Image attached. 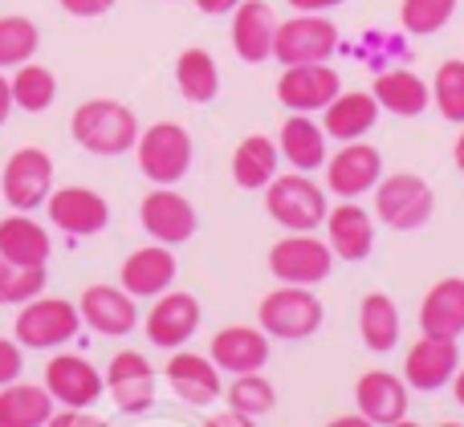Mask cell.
Returning a JSON list of instances; mask_svg holds the SVG:
<instances>
[{
  "instance_id": "cell-1",
  "label": "cell",
  "mask_w": 464,
  "mask_h": 427,
  "mask_svg": "<svg viewBox=\"0 0 464 427\" xmlns=\"http://www.w3.org/2000/svg\"><path fill=\"white\" fill-rule=\"evenodd\" d=\"M70 135L82 151L114 159V155L135 151L139 143V119L130 106L114 102V98H90L70 114Z\"/></svg>"
},
{
  "instance_id": "cell-2",
  "label": "cell",
  "mask_w": 464,
  "mask_h": 427,
  "mask_svg": "<svg viewBox=\"0 0 464 427\" xmlns=\"http://www.w3.org/2000/svg\"><path fill=\"white\" fill-rule=\"evenodd\" d=\"M265 212L285 232H318L326 224L330 204L305 171H289V176H273V184L265 187Z\"/></svg>"
},
{
  "instance_id": "cell-3",
  "label": "cell",
  "mask_w": 464,
  "mask_h": 427,
  "mask_svg": "<svg viewBox=\"0 0 464 427\" xmlns=\"http://www.w3.org/2000/svg\"><path fill=\"white\" fill-rule=\"evenodd\" d=\"M192 155H196L192 135L179 122H151L147 130H139L135 159H139V171L155 187H176L192 171Z\"/></svg>"
},
{
  "instance_id": "cell-4",
  "label": "cell",
  "mask_w": 464,
  "mask_h": 427,
  "mask_svg": "<svg viewBox=\"0 0 464 427\" xmlns=\"http://www.w3.org/2000/svg\"><path fill=\"white\" fill-rule=\"evenodd\" d=\"M436 195L424 176L416 171H395L375 184V216L395 232H416L432 220Z\"/></svg>"
},
{
  "instance_id": "cell-5",
  "label": "cell",
  "mask_w": 464,
  "mask_h": 427,
  "mask_svg": "<svg viewBox=\"0 0 464 427\" xmlns=\"http://www.w3.org/2000/svg\"><path fill=\"white\" fill-rule=\"evenodd\" d=\"M322 301L314 298L305 285H277L269 298L261 301L256 309V322L269 338H281V342H302V338H314L322 330Z\"/></svg>"
},
{
  "instance_id": "cell-6",
  "label": "cell",
  "mask_w": 464,
  "mask_h": 427,
  "mask_svg": "<svg viewBox=\"0 0 464 427\" xmlns=\"http://www.w3.org/2000/svg\"><path fill=\"white\" fill-rule=\"evenodd\" d=\"M338 49V24L326 13H297L289 21H277L273 37V57L281 65H310L330 62Z\"/></svg>"
},
{
  "instance_id": "cell-7",
  "label": "cell",
  "mask_w": 464,
  "mask_h": 427,
  "mask_svg": "<svg viewBox=\"0 0 464 427\" xmlns=\"http://www.w3.org/2000/svg\"><path fill=\"white\" fill-rule=\"evenodd\" d=\"M82 326V314L73 301L65 298H33L16 309V342L24 350H53L62 342H70Z\"/></svg>"
},
{
  "instance_id": "cell-8",
  "label": "cell",
  "mask_w": 464,
  "mask_h": 427,
  "mask_svg": "<svg viewBox=\"0 0 464 427\" xmlns=\"http://www.w3.org/2000/svg\"><path fill=\"white\" fill-rule=\"evenodd\" d=\"M0 192L13 212H33L49 200L53 192V159L41 147H21L8 155L5 176H0Z\"/></svg>"
},
{
  "instance_id": "cell-9",
  "label": "cell",
  "mask_w": 464,
  "mask_h": 427,
  "mask_svg": "<svg viewBox=\"0 0 464 427\" xmlns=\"http://www.w3.org/2000/svg\"><path fill=\"white\" fill-rule=\"evenodd\" d=\"M330 269H334V252L326 241L310 232H294L269 249V273L281 285H305L310 289V285L326 281Z\"/></svg>"
},
{
  "instance_id": "cell-10",
  "label": "cell",
  "mask_w": 464,
  "mask_h": 427,
  "mask_svg": "<svg viewBox=\"0 0 464 427\" xmlns=\"http://www.w3.org/2000/svg\"><path fill=\"white\" fill-rule=\"evenodd\" d=\"M139 224H143V232L151 236L155 244H168V249H176V244H188L196 236V208L188 195H179L176 187H155V192L143 195V204H139Z\"/></svg>"
},
{
  "instance_id": "cell-11",
  "label": "cell",
  "mask_w": 464,
  "mask_h": 427,
  "mask_svg": "<svg viewBox=\"0 0 464 427\" xmlns=\"http://www.w3.org/2000/svg\"><path fill=\"white\" fill-rule=\"evenodd\" d=\"M338 90H343V78L326 62L285 65V73L277 78V102L289 114H318L334 102Z\"/></svg>"
},
{
  "instance_id": "cell-12",
  "label": "cell",
  "mask_w": 464,
  "mask_h": 427,
  "mask_svg": "<svg viewBox=\"0 0 464 427\" xmlns=\"http://www.w3.org/2000/svg\"><path fill=\"white\" fill-rule=\"evenodd\" d=\"M379 179H383V155H379V147L362 143V138L343 143L338 155L326 159V187L338 200H359Z\"/></svg>"
},
{
  "instance_id": "cell-13",
  "label": "cell",
  "mask_w": 464,
  "mask_h": 427,
  "mask_svg": "<svg viewBox=\"0 0 464 427\" xmlns=\"http://www.w3.org/2000/svg\"><path fill=\"white\" fill-rule=\"evenodd\" d=\"M457 371H460L457 338L420 334V342H411L408 358H403V383L411 391H440V387H449Z\"/></svg>"
},
{
  "instance_id": "cell-14",
  "label": "cell",
  "mask_w": 464,
  "mask_h": 427,
  "mask_svg": "<svg viewBox=\"0 0 464 427\" xmlns=\"http://www.w3.org/2000/svg\"><path fill=\"white\" fill-rule=\"evenodd\" d=\"M106 391H111L114 407L127 415H143L155 403V366L147 363L139 350H119L106 366Z\"/></svg>"
},
{
  "instance_id": "cell-15",
  "label": "cell",
  "mask_w": 464,
  "mask_h": 427,
  "mask_svg": "<svg viewBox=\"0 0 464 427\" xmlns=\"http://www.w3.org/2000/svg\"><path fill=\"white\" fill-rule=\"evenodd\" d=\"M45 212H49V220H53V228H62V232H70V236H98L111 224V204H106L94 187H82V184L49 192Z\"/></svg>"
},
{
  "instance_id": "cell-16",
  "label": "cell",
  "mask_w": 464,
  "mask_h": 427,
  "mask_svg": "<svg viewBox=\"0 0 464 427\" xmlns=\"http://www.w3.org/2000/svg\"><path fill=\"white\" fill-rule=\"evenodd\" d=\"M78 314L90 330L106 338H122L139 326V306L122 285H86L78 298Z\"/></svg>"
},
{
  "instance_id": "cell-17",
  "label": "cell",
  "mask_w": 464,
  "mask_h": 427,
  "mask_svg": "<svg viewBox=\"0 0 464 427\" xmlns=\"http://www.w3.org/2000/svg\"><path fill=\"white\" fill-rule=\"evenodd\" d=\"M147 342L160 350H179L196 330H200V301L192 293H160V301L147 314Z\"/></svg>"
},
{
  "instance_id": "cell-18",
  "label": "cell",
  "mask_w": 464,
  "mask_h": 427,
  "mask_svg": "<svg viewBox=\"0 0 464 427\" xmlns=\"http://www.w3.org/2000/svg\"><path fill=\"white\" fill-rule=\"evenodd\" d=\"M45 391L62 407H94L106 395V379L82 355H57L45 363Z\"/></svg>"
},
{
  "instance_id": "cell-19",
  "label": "cell",
  "mask_w": 464,
  "mask_h": 427,
  "mask_svg": "<svg viewBox=\"0 0 464 427\" xmlns=\"http://www.w3.org/2000/svg\"><path fill=\"white\" fill-rule=\"evenodd\" d=\"M176 252L168 244H143L119 265V285L130 298H160L176 281Z\"/></svg>"
},
{
  "instance_id": "cell-20",
  "label": "cell",
  "mask_w": 464,
  "mask_h": 427,
  "mask_svg": "<svg viewBox=\"0 0 464 427\" xmlns=\"http://www.w3.org/2000/svg\"><path fill=\"white\" fill-rule=\"evenodd\" d=\"M408 383L392 371H367L359 383H354V403H359V415H367L375 427H392L408 415Z\"/></svg>"
},
{
  "instance_id": "cell-21",
  "label": "cell",
  "mask_w": 464,
  "mask_h": 427,
  "mask_svg": "<svg viewBox=\"0 0 464 427\" xmlns=\"http://www.w3.org/2000/svg\"><path fill=\"white\" fill-rule=\"evenodd\" d=\"M208 358L228 375H253L269 363V334L261 326H225L208 346Z\"/></svg>"
},
{
  "instance_id": "cell-22",
  "label": "cell",
  "mask_w": 464,
  "mask_h": 427,
  "mask_svg": "<svg viewBox=\"0 0 464 427\" xmlns=\"http://www.w3.org/2000/svg\"><path fill=\"white\" fill-rule=\"evenodd\" d=\"M171 391H176L184 403L192 407H208L225 395V383H220V366L204 355H192V350H176L171 363L163 366Z\"/></svg>"
},
{
  "instance_id": "cell-23",
  "label": "cell",
  "mask_w": 464,
  "mask_h": 427,
  "mask_svg": "<svg viewBox=\"0 0 464 427\" xmlns=\"http://www.w3.org/2000/svg\"><path fill=\"white\" fill-rule=\"evenodd\" d=\"M273 37H277V16L265 0H240L232 8V49L240 62L261 65L273 57Z\"/></svg>"
},
{
  "instance_id": "cell-24",
  "label": "cell",
  "mask_w": 464,
  "mask_h": 427,
  "mask_svg": "<svg viewBox=\"0 0 464 427\" xmlns=\"http://www.w3.org/2000/svg\"><path fill=\"white\" fill-rule=\"evenodd\" d=\"M326 244L330 252H334L338 261H367L371 249H375V224H371V216L359 208V204H338V208L326 212Z\"/></svg>"
},
{
  "instance_id": "cell-25",
  "label": "cell",
  "mask_w": 464,
  "mask_h": 427,
  "mask_svg": "<svg viewBox=\"0 0 464 427\" xmlns=\"http://www.w3.org/2000/svg\"><path fill=\"white\" fill-rule=\"evenodd\" d=\"M379 102L371 90H338V98L322 110V130L326 138H338V143H354L362 138L371 127L379 122Z\"/></svg>"
},
{
  "instance_id": "cell-26",
  "label": "cell",
  "mask_w": 464,
  "mask_h": 427,
  "mask_svg": "<svg viewBox=\"0 0 464 427\" xmlns=\"http://www.w3.org/2000/svg\"><path fill=\"white\" fill-rule=\"evenodd\" d=\"M277 151L281 159L289 163L294 171H318L326 167L330 151H326V130H322V122H314L310 114H289L285 122H281V135H277Z\"/></svg>"
},
{
  "instance_id": "cell-27",
  "label": "cell",
  "mask_w": 464,
  "mask_h": 427,
  "mask_svg": "<svg viewBox=\"0 0 464 427\" xmlns=\"http://www.w3.org/2000/svg\"><path fill=\"white\" fill-rule=\"evenodd\" d=\"M420 330L436 338H460L464 334V277H444L420 301Z\"/></svg>"
},
{
  "instance_id": "cell-28",
  "label": "cell",
  "mask_w": 464,
  "mask_h": 427,
  "mask_svg": "<svg viewBox=\"0 0 464 427\" xmlns=\"http://www.w3.org/2000/svg\"><path fill=\"white\" fill-rule=\"evenodd\" d=\"M379 110L395 114V119H416L432 106V86L420 78L416 70H383L371 86Z\"/></svg>"
},
{
  "instance_id": "cell-29",
  "label": "cell",
  "mask_w": 464,
  "mask_h": 427,
  "mask_svg": "<svg viewBox=\"0 0 464 427\" xmlns=\"http://www.w3.org/2000/svg\"><path fill=\"white\" fill-rule=\"evenodd\" d=\"M49 252H53V241H49V232L29 212H13V216L0 220V257L5 261L37 269L49 261Z\"/></svg>"
},
{
  "instance_id": "cell-30",
  "label": "cell",
  "mask_w": 464,
  "mask_h": 427,
  "mask_svg": "<svg viewBox=\"0 0 464 427\" xmlns=\"http://www.w3.org/2000/svg\"><path fill=\"white\" fill-rule=\"evenodd\" d=\"M277 163H281V151L269 135H248L232 151V179L245 192H265L273 184V176H277Z\"/></svg>"
},
{
  "instance_id": "cell-31",
  "label": "cell",
  "mask_w": 464,
  "mask_h": 427,
  "mask_svg": "<svg viewBox=\"0 0 464 427\" xmlns=\"http://www.w3.org/2000/svg\"><path fill=\"white\" fill-rule=\"evenodd\" d=\"M53 415V395L33 383L0 387V427H45Z\"/></svg>"
},
{
  "instance_id": "cell-32",
  "label": "cell",
  "mask_w": 464,
  "mask_h": 427,
  "mask_svg": "<svg viewBox=\"0 0 464 427\" xmlns=\"http://www.w3.org/2000/svg\"><path fill=\"white\" fill-rule=\"evenodd\" d=\"M359 334L362 346L371 355H387V350L400 346V309L387 293H367L359 306Z\"/></svg>"
},
{
  "instance_id": "cell-33",
  "label": "cell",
  "mask_w": 464,
  "mask_h": 427,
  "mask_svg": "<svg viewBox=\"0 0 464 427\" xmlns=\"http://www.w3.org/2000/svg\"><path fill=\"white\" fill-rule=\"evenodd\" d=\"M176 86H179V94H184L192 106H208L212 98L220 94L217 57H212L208 49H200V45L184 49V53H179V62H176Z\"/></svg>"
},
{
  "instance_id": "cell-34",
  "label": "cell",
  "mask_w": 464,
  "mask_h": 427,
  "mask_svg": "<svg viewBox=\"0 0 464 427\" xmlns=\"http://www.w3.org/2000/svg\"><path fill=\"white\" fill-rule=\"evenodd\" d=\"M8 86H13V106H21L24 114H45L57 98L53 70H45V65H37V62L16 65V73L8 78Z\"/></svg>"
},
{
  "instance_id": "cell-35",
  "label": "cell",
  "mask_w": 464,
  "mask_h": 427,
  "mask_svg": "<svg viewBox=\"0 0 464 427\" xmlns=\"http://www.w3.org/2000/svg\"><path fill=\"white\" fill-rule=\"evenodd\" d=\"M220 399H228L232 412L248 415V420H261V415H269L273 407H277V387H273L269 379H265L261 371L253 375H232L228 391Z\"/></svg>"
},
{
  "instance_id": "cell-36",
  "label": "cell",
  "mask_w": 464,
  "mask_h": 427,
  "mask_svg": "<svg viewBox=\"0 0 464 427\" xmlns=\"http://www.w3.org/2000/svg\"><path fill=\"white\" fill-rule=\"evenodd\" d=\"M41 45V29L29 16H0V70H16V65L33 62Z\"/></svg>"
},
{
  "instance_id": "cell-37",
  "label": "cell",
  "mask_w": 464,
  "mask_h": 427,
  "mask_svg": "<svg viewBox=\"0 0 464 427\" xmlns=\"http://www.w3.org/2000/svg\"><path fill=\"white\" fill-rule=\"evenodd\" d=\"M45 281H49L45 265L24 269V265H13V261L0 257V306H24V301L41 298Z\"/></svg>"
},
{
  "instance_id": "cell-38",
  "label": "cell",
  "mask_w": 464,
  "mask_h": 427,
  "mask_svg": "<svg viewBox=\"0 0 464 427\" xmlns=\"http://www.w3.org/2000/svg\"><path fill=\"white\" fill-rule=\"evenodd\" d=\"M432 98H436V110H440L444 122L464 127V62L460 57H449V62L436 70Z\"/></svg>"
},
{
  "instance_id": "cell-39",
  "label": "cell",
  "mask_w": 464,
  "mask_h": 427,
  "mask_svg": "<svg viewBox=\"0 0 464 427\" xmlns=\"http://www.w3.org/2000/svg\"><path fill=\"white\" fill-rule=\"evenodd\" d=\"M457 13V0H403L400 5V24L411 37H432Z\"/></svg>"
},
{
  "instance_id": "cell-40",
  "label": "cell",
  "mask_w": 464,
  "mask_h": 427,
  "mask_svg": "<svg viewBox=\"0 0 464 427\" xmlns=\"http://www.w3.org/2000/svg\"><path fill=\"white\" fill-rule=\"evenodd\" d=\"M24 371V346L16 338H0V387L16 383Z\"/></svg>"
},
{
  "instance_id": "cell-41",
  "label": "cell",
  "mask_w": 464,
  "mask_h": 427,
  "mask_svg": "<svg viewBox=\"0 0 464 427\" xmlns=\"http://www.w3.org/2000/svg\"><path fill=\"white\" fill-rule=\"evenodd\" d=\"M45 427H111L106 420H98V415H90L86 407H62V415H49Z\"/></svg>"
},
{
  "instance_id": "cell-42",
  "label": "cell",
  "mask_w": 464,
  "mask_h": 427,
  "mask_svg": "<svg viewBox=\"0 0 464 427\" xmlns=\"http://www.w3.org/2000/svg\"><path fill=\"white\" fill-rule=\"evenodd\" d=\"M57 5H62L70 16H82V21H90V16H106V13H111L114 0H57Z\"/></svg>"
},
{
  "instance_id": "cell-43",
  "label": "cell",
  "mask_w": 464,
  "mask_h": 427,
  "mask_svg": "<svg viewBox=\"0 0 464 427\" xmlns=\"http://www.w3.org/2000/svg\"><path fill=\"white\" fill-rule=\"evenodd\" d=\"M204 427H253V420L228 407V412H220V415H208V420H204Z\"/></svg>"
},
{
  "instance_id": "cell-44",
  "label": "cell",
  "mask_w": 464,
  "mask_h": 427,
  "mask_svg": "<svg viewBox=\"0 0 464 427\" xmlns=\"http://www.w3.org/2000/svg\"><path fill=\"white\" fill-rule=\"evenodd\" d=\"M240 0H196V8H200L204 16H225V13H232Z\"/></svg>"
},
{
  "instance_id": "cell-45",
  "label": "cell",
  "mask_w": 464,
  "mask_h": 427,
  "mask_svg": "<svg viewBox=\"0 0 464 427\" xmlns=\"http://www.w3.org/2000/svg\"><path fill=\"white\" fill-rule=\"evenodd\" d=\"M289 5H294L297 13H330V8L346 5V0H289Z\"/></svg>"
},
{
  "instance_id": "cell-46",
  "label": "cell",
  "mask_w": 464,
  "mask_h": 427,
  "mask_svg": "<svg viewBox=\"0 0 464 427\" xmlns=\"http://www.w3.org/2000/svg\"><path fill=\"white\" fill-rule=\"evenodd\" d=\"M8 114H13V86H8V78L0 73V127L8 122Z\"/></svg>"
},
{
  "instance_id": "cell-47",
  "label": "cell",
  "mask_w": 464,
  "mask_h": 427,
  "mask_svg": "<svg viewBox=\"0 0 464 427\" xmlns=\"http://www.w3.org/2000/svg\"><path fill=\"white\" fill-rule=\"evenodd\" d=\"M326 427H375V423H371L367 415H359V412H354V415H338V420H330Z\"/></svg>"
},
{
  "instance_id": "cell-48",
  "label": "cell",
  "mask_w": 464,
  "mask_h": 427,
  "mask_svg": "<svg viewBox=\"0 0 464 427\" xmlns=\"http://www.w3.org/2000/svg\"><path fill=\"white\" fill-rule=\"evenodd\" d=\"M452 399H457V403L464 407V366H460L457 375H452Z\"/></svg>"
},
{
  "instance_id": "cell-49",
  "label": "cell",
  "mask_w": 464,
  "mask_h": 427,
  "mask_svg": "<svg viewBox=\"0 0 464 427\" xmlns=\"http://www.w3.org/2000/svg\"><path fill=\"white\" fill-rule=\"evenodd\" d=\"M452 159H457V167L464 171V130L457 135V147H452Z\"/></svg>"
},
{
  "instance_id": "cell-50",
  "label": "cell",
  "mask_w": 464,
  "mask_h": 427,
  "mask_svg": "<svg viewBox=\"0 0 464 427\" xmlns=\"http://www.w3.org/2000/svg\"><path fill=\"white\" fill-rule=\"evenodd\" d=\"M392 427H424V423H411L408 415H403V420H400V423H392Z\"/></svg>"
},
{
  "instance_id": "cell-51",
  "label": "cell",
  "mask_w": 464,
  "mask_h": 427,
  "mask_svg": "<svg viewBox=\"0 0 464 427\" xmlns=\"http://www.w3.org/2000/svg\"><path fill=\"white\" fill-rule=\"evenodd\" d=\"M440 427H460V423H440Z\"/></svg>"
}]
</instances>
